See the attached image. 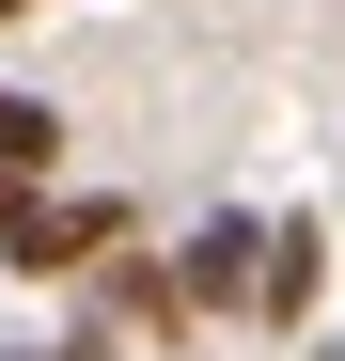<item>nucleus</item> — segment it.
I'll return each instance as SVG.
<instances>
[{
  "label": "nucleus",
  "mask_w": 345,
  "mask_h": 361,
  "mask_svg": "<svg viewBox=\"0 0 345 361\" xmlns=\"http://www.w3.org/2000/svg\"><path fill=\"white\" fill-rule=\"evenodd\" d=\"M47 361H142V345H126V330H94V314H79V330H63V345H47Z\"/></svg>",
  "instance_id": "nucleus-5"
},
{
  "label": "nucleus",
  "mask_w": 345,
  "mask_h": 361,
  "mask_svg": "<svg viewBox=\"0 0 345 361\" xmlns=\"http://www.w3.org/2000/svg\"><path fill=\"white\" fill-rule=\"evenodd\" d=\"M0 361H47V345H16V330H0Z\"/></svg>",
  "instance_id": "nucleus-6"
},
{
  "label": "nucleus",
  "mask_w": 345,
  "mask_h": 361,
  "mask_svg": "<svg viewBox=\"0 0 345 361\" xmlns=\"http://www.w3.org/2000/svg\"><path fill=\"white\" fill-rule=\"evenodd\" d=\"M79 314H94V330H126V345H189V330H204V314H189V283H172V252H142V235L79 267Z\"/></svg>",
  "instance_id": "nucleus-1"
},
{
  "label": "nucleus",
  "mask_w": 345,
  "mask_h": 361,
  "mask_svg": "<svg viewBox=\"0 0 345 361\" xmlns=\"http://www.w3.org/2000/svg\"><path fill=\"white\" fill-rule=\"evenodd\" d=\"M314 298H330V220H314V204H282V220H267V252H251V330L299 345V330H314Z\"/></svg>",
  "instance_id": "nucleus-3"
},
{
  "label": "nucleus",
  "mask_w": 345,
  "mask_h": 361,
  "mask_svg": "<svg viewBox=\"0 0 345 361\" xmlns=\"http://www.w3.org/2000/svg\"><path fill=\"white\" fill-rule=\"evenodd\" d=\"M251 252H267V220H251V204H204L189 235H172V283H189V314H204V330H236V314H251Z\"/></svg>",
  "instance_id": "nucleus-2"
},
{
  "label": "nucleus",
  "mask_w": 345,
  "mask_h": 361,
  "mask_svg": "<svg viewBox=\"0 0 345 361\" xmlns=\"http://www.w3.org/2000/svg\"><path fill=\"white\" fill-rule=\"evenodd\" d=\"M0 157H16V173H63V110H47V94H0Z\"/></svg>",
  "instance_id": "nucleus-4"
},
{
  "label": "nucleus",
  "mask_w": 345,
  "mask_h": 361,
  "mask_svg": "<svg viewBox=\"0 0 345 361\" xmlns=\"http://www.w3.org/2000/svg\"><path fill=\"white\" fill-rule=\"evenodd\" d=\"M16 16H32V0H0V32H16Z\"/></svg>",
  "instance_id": "nucleus-7"
}]
</instances>
